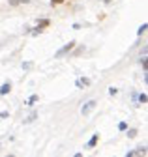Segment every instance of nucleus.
<instances>
[{
	"label": "nucleus",
	"mask_w": 148,
	"mask_h": 157,
	"mask_svg": "<svg viewBox=\"0 0 148 157\" xmlns=\"http://www.w3.org/2000/svg\"><path fill=\"white\" fill-rule=\"evenodd\" d=\"M73 47H75V41H69L68 45H64V47H62V49H60V51L56 52V58H60V56H64V54H66V52H69V51H71Z\"/></svg>",
	"instance_id": "f257e3e1"
},
{
	"label": "nucleus",
	"mask_w": 148,
	"mask_h": 157,
	"mask_svg": "<svg viewBox=\"0 0 148 157\" xmlns=\"http://www.w3.org/2000/svg\"><path fill=\"white\" fill-rule=\"evenodd\" d=\"M94 107H96V101H88L84 107H83V114L86 116V114H90L92 110H94Z\"/></svg>",
	"instance_id": "f03ea898"
},
{
	"label": "nucleus",
	"mask_w": 148,
	"mask_h": 157,
	"mask_svg": "<svg viewBox=\"0 0 148 157\" xmlns=\"http://www.w3.org/2000/svg\"><path fill=\"white\" fill-rule=\"evenodd\" d=\"M10 90H11V84H10V82H4V84H2V88H0V95L10 94Z\"/></svg>",
	"instance_id": "7ed1b4c3"
},
{
	"label": "nucleus",
	"mask_w": 148,
	"mask_h": 157,
	"mask_svg": "<svg viewBox=\"0 0 148 157\" xmlns=\"http://www.w3.org/2000/svg\"><path fill=\"white\" fill-rule=\"evenodd\" d=\"M98 140H99V135L96 133V135H94V136H92V139L88 140V148H94V146L98 144Z\"/></svg>",
	"instance_id": "20e7f679"
},
{
	"label": "nucleus",
	"mask_w": 148,
	"mask_h": 157,
	"mask_svg": "<svg viewBox=\"0 0 148 157\" xmlns=\"http://www.w3.org/2000/svg\"><path fill=\"white\" fill-rule=\"evenodd\" d=\"M45 26H49V21H47V19L40 21V25H38V32H41V28H45Z\"/></svg>",
	"instance_id": "39448f33"
},
{
	"label": "nucleus",
	"mask_w": 148,
	"mask_h": 157,
	"mask_svg": "<svg viewBox=\"0 0 148 157\" xmlns=\"http://www.w3.org/2000/svg\"><path fill=\"white\" fill-rule=\"evenodd\" d=\"M127 136H129V139H135V136H137V129H131V131H127Z\"/></svg>",
	"instance_id": "423d86ee"
},
{
	"label": "nucleus",
	"mask_w": 148,
	"mask_h": 157,
	"mask_svg": "<svg viewBox=\"0 0 148 157\" xmlns=\"http://www.w3.org/2000/svg\"><path fill=\"white\" fill-rule=\"evenodd\" d=\"M36 101H38V95H32V97H30V99H28V105H34Z\"/></svg>",
	"instance_id": "0eeeda50"
},
{
	"label": "nucleus",
	"mask_w": 148,
	"mask_h": 157,
	"mask_svg": "<svg viewBox=\"0 0 148 157\" xmlns=\"http://www.w3.org/2000/svg\"><path fill=\"white\" fill-rule=\"evenodd\" d=\"M144 30H146V25H142V26L139 28V36H142V34H144Z\"/></svg>",
	"instance_id": "6e6552de"
},
{
	"label": "nucleus",
	"mask_w": 148,
	"mask_h": 157,
	"mask_svg": "<svg viewBox=\"0 0 148 157\" xmlns=\"http://www.w3.org/2000/svg\"><path fill=\"white\" fill-rule=\"evenodd\" d=\"M21 2H26V0H11V4L17 6V4H21Z\"/></svg>",
	"instance_id": "1a4fd4ad"
},
{
	"label": "nucleus",
	"mask_w": 148,
	"mask_h": 157,
	"mask_svg": "<svg viewBox=\"0 0 148 157\" xmlns=\"http://www.w3.org/2000/svg\"><path fill=\"white\" fill-rule=\"evenodd\" d=\"M116 92H118L116 88H111V90H109V94H111V95H116Z\"/></svg>",
	"instance_id": "9d476101"
},
{
	"label": "nucleus",
	"mask_w": 148,
	"mask_h": 157,
	"mask_svg": "<svg viewBox=\"0 0 148 157\" xmlns=\"http://www.w3.org/2000/svg\"><path fill=\"white\" fill-rule=\"evenodd\" d=\"M139 99H141V103H146V95H144V94H141Z\"/></svg>",
	"instance_id": "9b49d317"
},
{
	"label": "nucleus",
	"mask_w": 148,
	"mask_h": 157,
	"mask_svg": "<svg viewBox=\"0 0 148 157\" xmlns=\"http://www.w3.org/2000/svg\"><path fill=\"white\" fill-rule=\"evenodd\" d=\"M51 2H53V4H62L64 0H51Z\"/></svg>",
	"instance_id": "f8f14e48"
}]
</instances>
